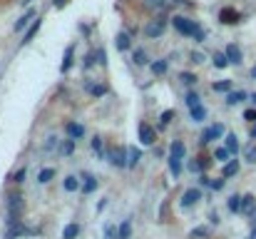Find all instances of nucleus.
<instances>
[{
	"instance_id": "1",
	"label": "nucleus",
	"mask_w": 256,
	"mask_h": 239,
	"mask_svg": "<svg viewBox=\"0 0 256 239\" xmlns=\"http://www.w3.org/2000/svg\"><path fill=\"white\" fill-rule=\"evenodd\" d=\"M172 23H174V28H177V30H179L184 38H194V35L201 30V28H199L194 20H189V18H184V15H177Z\"/></svg>"
},
{
	"instance_id": "2",
	"label": "nucleus",
	"mask_w": 256,
	"mask_h": 239,
	"mask_svg": "<svg viewBox=\"0 0 256 239\" xmlns=\"http://www.w3.org/2000/svg\"><path fill=\"white\" fill-rule=\"evenodd\" d=\"M105 157H107V159H110L115 167H120V169L129 167V159H127V152H125V147H107Z\"/></svg>"
},
{
	"instance_id": "3",
	"label": "nucleus",
	"mask_w": 256,
	"mask_h": 239,
	"mask_svg": "<svg viewBox=\"0 0 256 239\" xmlns=\"http://www.w3.org/2000/svg\"><path fill=\"white\" fill-rule=\"evenodd\" d=\"M164 28H167V15H159L152 23L144 25V35L147 38H159V35H164Z\"/></svg>"
},
{
	"instance_id": "4",
	"label": "nucleus",
	"mask_w": 256,
	"mask_h": 239,
	"mask_svg": "<svg viewBox=\"0 0 256 239\" xmlns=\"http://www.w3.org/2000/svg\"><path fill=\"white\" fill-rule=\"evenodd\" d=\"M137 132H139V142H142L144 147H152V145H154V140H157V132H154V127H152V125L142 122V125L137 127Z\"/></svg>"
},
{
	"instance_id": "5",
	"label": "nucleus",
	"mask_w": 256,
	"mask_h": 239,
	"mask_svg": "<svg viewBox=\"0 0 256 239\" xmlns=\"http://www.w3.org/2000/svg\"><path fill=\"white\" fill-rule=\"evenodd\" d=\"M241 20V15H239V10H234V8H224L221 13H219V23L221 25H236Z\"/></svg>"
},
{
	"instance_id": "6",
	"label": "nucleus",
	"mask_w": 256,
	"mask_h": 239,
	"mask_svg": "<svg viewBox=\"0 0 256 239\" xmlns=\"http://www.w3.org/2000/svg\"><path fill=\"white\" fill-rule=\"evenodd\" d=\"M224 55L229 58V63H231V65H241V63H244V55H241L239 45H234V43H229V45H226Z\"/></svg>"
},
{
	"instance_id": "7",
	"label": "nucleus",
	"mask_w": 256,
	"mask_h": 239,
	"mask_svg": "<svg viewBox=\"0 0 256 239\" xmlns=\"http://www.w3.org/2000/svg\"><path fill=\"white\" fill-rule=\"evenodd\" d=\"M221 135H224V127H221V125H211V127L204 130V135H201V145H206V142H211V140H219Z\"/></svg>"
},
{
	"instance_id": "8",
	"label": "nucleus",
	"mask_w": 256,
	"mask_h": 239,
	"mask_svg": "<svg viewBox=\"0 0 256 239\" xmlns=\"http://www.w3.org/2000/svg\"><path fill=\"white\" fill-rule=\"evenodd\" d=\"M199 199H201V192H199V189H187V192L182 194V207H194Z\"/></svg>"
},
{
	"instance_id": "9",
	"label": "nucleus",
	"mask_w": 256,
	"mask_h": 239,
	"mask_svg": "<svg viewBox=\"0 0 256 239\" xmlns=\"http://www.w3.org/2000/svg\"><path fill=\"white\" fill-rule=\"evenodd\" d=\"M65 132L70 135V140H82V137H85V127L77 125V122H67V125H65Z\"/></svg>"
},
{
	"instance_id": "10",
	"label": "nucleus",
	"mask_w": 256,
	"mask_h": 239,
	"mask_svg": "<svg viewBox=\"0 0 256 239\" xmlns=\"http://www.w3.org/2000/svg\"><path fill=\"white\" fill-rule=\"evenodd\" d=\"M35 18H38V15H35V10H28L25 15H20V18H18V23L13 25V30H15V33H20V30H23V28H25L28 23H33Z\"/></svg>"
},
{
	"instance_id": "11",
	"label": "nucleus",
	"mask_w": 256,
	"mask_h": 239,
	"mask_svg": "<svg viewBox=\"0 0 256 239\" xmlns=\"http://www.w3.org/2000/svg\"><path fill=\"white\" fill-rule=\"evenodd\" d=\"M72 55H75V45H70V48L65 50V58H63V63H60V73H63V75L72 68Z\"/></svg>"
},
{
	"instance_id": "12",
	"label": "nucleus",
	"mask_w": 256,
	"mask_h": 239,
	"mask_svg": "<svg viewBox=\"0 0 256 239\" xmlns=\"http://www.w3.org/2000/svg\"><path fill=\"white\" fill-rule=\"evenodd\" d=\"M184 152H187V147H184V142H182V140H174V142H172V147H169V157H177V159H184Z\"/></svg>"
},
{
	"instance_id": "13",
	"label": "nucleus",
	"mask_w": 256,
	"mask_h": 239,
	"mask_svg": "<svg viewBox=\"0 0 256 239\" xmlns=\"http://www.w3.org/2000/svg\"><path fill=\"white\" fill-rule=\"evenodd\" d=\"M256 207V197L254 194H244L241 197V214H251Z\"/></svg>"
},
{
	"instance_id": "14",
	"label": "nucleus",
	"mask_w": 256,
	"mask_h": 239,
	"mask_svg": "<svg viewBox=\"0 0 256 239\" xmlns=\"http://www.w3.org/2000/svg\"><path fill=\"white\" fill-rule=\"evenodd\" d=\"M85 90H87L90 95H95V97H102V95L107 92V87H105V85H95L92 80H85Z\"/></svg>"
},
{
	"instance_id": "15",
	"label": "nucleus",
	"mask_w": 256,
	"mask_h": 239,
	"mask_svg": "<svg viewBox=\"0 0 256 239\" xmlns=\"http://www.w3.org/2000/svg\"><path fill=\"white\" fill-rule=\"evenodd\" d=\"M244 100H246V92H244V90H234V92L226 95V105H229V107H234V105H239V102H244Z\"/></svg>"
},
{
	"instance_id": "16",
	"label": "nucleus",
	"mask_w": 256,
	"mask_h": 239,
	"mask_svg": "<svg viewBox=\"0 0 256 239\" xmlns=\"http://www.w3.org/2000/svg\"><path fill=\"white\" fill-rule=\"evenodd\" d=\"M149 70H152V75L159 78V75H164V73L169 70V63H167V60H154V63L149 65Z\"/></svg>"
},
{
	"instance_id": "17",
	"label": "nucleus",
	"mask_w": 256,
	"mask_h": 239,
	"mask_svg": "<svg viewBox=\"0 0 256 239\" xmlns=\"http://www.w3.org/2000/svg\"><path fill=\"white\" fill-rule=\"evenodd\" d=\"M236 172H239V162H236V159H229V162L224 164V169H221V177L229 179V177H234Z\"/></svg>"
},
{
	"instance_id": "18",
	"label": "nucleus",
	"mask_w": 256,
	"mask_h": 239,
	"mask_svg": "<svg viewBox=\"0 0 256 239\" xmlns=\"http://www.w3.org/2000/svg\"><path fill=\"white\" fill-rule=\"evenodd\" d=\"M95 189H97V179H95L92 174H82V192L90 194V192H95Z\"/></svg>"
},
{
	"instance_id": "19",
	"label": "nucleus",
	"mask_w": 256,
	"mask_h": 239,
	"mask_svg": "<svg viewBox=\"0 0 256 239\" xmlns=\"http://www.w3.org/2000/svg\"><path fill=\"white\" fill-rule=\"evenodd\" d=\"M20 234H28L25 224H15V227H8V229H5V239H18Z\"/></svg>"
},
{
	"instance_id": "20",
	"label": "nucleus",
	"mask_w": 256,
	"mask_h": 239,
	"mask_svg": "<svg viewBox=\"0 0 256 239\" xmlns=\"http://www.w3.org/2000/svg\"><path fill=\"white\" fill-rule=\"evenodd\" d=\"M115 45H117V50H120V53H125V50H129V48H132V40H129V35H127V33H120Z\"/></svg>"
},
{
	"instance_id": "21",
	"label": "nucleus",
	"mask_w": 256,
	"mask_h": 239,
	"mask_svg": "<svg viewBox=\"0 0 256 239\" xmlns=\"http://www.w3.org/2000/svg\"><path fill=\"white\" fill-rule=\"evenodd\" d=\"M189 115H192L194 122H204V120H206V107H204V105H196V107L189 110Z\"/></svg>"
},
{
	"instance_id": "22",
	"label": "nucleus",
	"mask_w": 256,
	"mask_h": 239,
	"mask_svg": "<svg viewBox=\"0 0 256 239\" xmlns=\"http://www.w3.org/2000/svg\"><path fill=\"white\" fill-rule=\"evenodd\" d=\"M172 3H174V0H144V5L152 8V10H157V8H164V10H167Z\"/></svg>"
},
{
	"instance_id": "23",
	"label": "nucleus",
	"mask_w": 256,
	"mask_h": 239,
	"mask_svg": "<svg viewBox=\"0 0 256 239\" xmlns=\"http://www.w3.org/2000/svg\"><path fill=\"white\" fill-rule=\"evenodd\" d=\"M40 30V20H33L30 23V28H28V33H25V38H23V45H28L33 38H35V33Z\"/></svg>"
},
{
	"instance_id": "24",
	"label": "nucleus",
	"mask_w": 256,
	"mask_h": 239,
	"mask_svg": "<svg viewBox=\"0 0 256 239\" xmlns=\"http://www.w3.org/2000/svg\"><path fill=\"white\" fill-rule=\"evenodd\" d=\"M132 63H134V65H139V68H142V65H147V63H149V60H147V53H144L142 48H137V50H134V55H132Z\"/></svg>"
},
{
	"instance_id": "25",
	"label": "nucleus",
	"mask_w": 256,
	"mask_h": 239,
	"mask_svg": "<svg viewBox=\"0 0 256 239\" xmlns=\"http://www.w3.org/2000/svg\"><path fill=\"white\" fill-rule=\"evenodd\" d=\"M229 65H231V63H229V58H226L224 53H216V55H214V68H216V70H224V68H229Z\"/></svg>"
},
{
	"instance_id": "26",
	"label": "nucleus",
	"mask_w": 256,
	"mask_h": 239,
	"mask_svg": "<svg viewBox=\"0 0 256 239\" xmlns=\"http://www.w3.org/2000/svg\"><path fill=\"white\" fill-rule=\"evenodd\" d=\"M214 159H219V162L226 164V162L231 159V152H229L226 147H216V150H214Z\"/></svg>"
},
{
	"instance_id": "27",
	"label": "nucleus",
	"mask_w": 256,
	"mask_h": 239,
	"mask_svg": "<svg viewBox=\"0 0 256 239\" xmlns=\"http://www.w3.org/2000/svg\"><path fill=\"white\" fill-rule=\"evenodd\" d=\"M226 150H229L231 155L239 152V137H236V135H226Z\"/></svg>"
},
{
	"instance_id": "28",
	"label": "nucleus",
	"mask_w": 256,
	"mask_h": 239,
	"mask_svg": "<svg viewBox=\"0 0 256 239\" xmlns=\"http://www.w3.org/2000/svg\"><path fill=\"white\" fill-rule=\"evenodd\" d=\"M80 234V227L77 224H67L65 229H63V239H75Z\"/></svg>"
},
{
	"instance_id": "29",
	"label": "nucleus",
	"mask_w": 256,
	"mask_h": 239,
	"mask_svg": "<svg viewBox=\"0 0 256 239\" xmlns=\"http://www.w3.org/2000/svg\"><path fill=\"white\" fill-rule=\"evenodd\" d=\"M139 159H142V152H139L137 147H129V169H132V167H137V164H139Z\"/></svg>"
},
{
	"instance_id": "30",
	"label": "nucleus",
	"mask_w": 256,
	"mask_h": 239,
	"mask_svg": "<svg viewBox=\"0 0 256 239\" xmlns=\"http://www.w3.org/2000/svg\"><path fill=\"white\" fill-rule=\"evenodd\" d=\"M53 177H55V169H53V167H48V169H40V174H38V182H40V184H45V182H50Z\"/></svg>"
},
{
	"instance_id": "31",
	"label": "nucleus",
	"mask_w": 256,
	"mask_h": 239,
	"mask_svg": "<svg viewBox=\"0 0 256 239\" xmlns=\"http://www.w3.org/2000/svg\"><path fill=\"white\" fill-rule=\"evenodd\" d=\"M65 189H67V192H77V189H80V179L72 177V174L65 177Z\"/></svg>"
},
{
	"instance_id": "32",
	"label": "nucleus",
	"mask_w": 256,
	"mask_h": 239,
	"mask_svg": "<svg viewBox=\"0 0 256 239\" xmlns=\"http://www.w3.org/2000/svg\"><path fill=\"white\" fill-rule=\"evenodd\" d=\"M184 102H187V107H189V110H192V107H196V105H201V102H199V95H196V92H187Z\"/></svg>"
},
{
	"instance_id": "33",
	"label": "nucleus",
	"mask_w": 256,
	"mask_h": 239,
	"mask_svg": "<svg viewBox=\"0 0 256 239\" xmlns=\"http://www.w3.org/2000/svg\"><path fill=\"white\" fill-rule=\"evenodd\" d=\"M172 117H174V110H164V112L159 115V127H167V125L172 122Z\"/></svg>"
},
{
	"instance_id": "34",
	"label": "nucleus",
	"mask_w": 256,
	"mask_h": 239,
	"mask_svg": "<svg viewBox=\"0 0 256 239\" xmlns=\"http://www.w3.org/2000/svg\"><path fill=\"white\" fill-rule=\"evenodd\" d=\"M169 169H172V174H174V177H177V174H182V159L169 157Z\"/></svg>"
},
{
	"instance_id": "35",
	"label": "nucleus",
	"mask_w": 256,
	"mask_h": 239,
	"mask_svg": "<svg viewBox=\"0 0 256 239\" xmlns=\"http://www.w3.org/2000/svg\"><path fill=\"white\" fill-rule=\"evenodd\" d=\"M229 209L236 214V212H241V197L239 194H234V197H229Z\"/></svg>"
},
{
	"instance_id": "36",
	"label": "nucleus",
	"mask_w": 256,
	"mask_h": 239,
	"mask_svg": "<svg viewBox=\"0 0 256 239\" xmlns=\"http://www.w3.org/2000/svg\"><path fill=\"white\" fill-rule=\"evenodd\" d=\"M244 157H246L251 164H256V145H249V147H244Z\"/></svg>"
},
{
	"instance_id": "37",
	"label": "nucleus",
	"mask_w": 256,
	"mask_h": 239,
	"mask_svg": "<svg viewBox=\"0 0 256 239\" xmlns=\"http://www.w3.org/2000/svg\"><path fill=\"white\" fill-rule=\"evenodd\" d=\"M214 90H216V92H231V80H224V82H214Z\"/></svg>"
},
{
	"instance_id": "38",
	"label": "nucleus",
	"mask_w": 256,
	"mask_h": 239,
	"mask_svg": "<svg viewBox=\"0 0 256 239\" xmlns=\"http://www.w3.org/2000/svg\"><path fill=\"white\" fill-rule=\"evenodd\" d=\"M92 150H95V152H97V155L105 159V152H107V150L102 147V140H100V137H95V140H92Z\"/></svg>"
},
{
	"instance_id": "39",
	"label": "nucleus",
	"mask_w": 256,
	"mask_h": 239,
	"mask_svg": "<svg viewBox=\"0 0 256 239\" xmlns=\"http://www.w3.org/2000/svg\"><path fill=\"white\" fill-rule=\"evenodd\" d=\"M72 150H75V140H65V142L60 145V152H63V155H72Z\"/></svg>"
},
{
	"instance_id": "40",
	"label": "nucleus",
	"mask_w": 256,
	"mask_h": 239,
	"mask_svg": "<svg viewBox=\"0 0 256 239\" xmlns=\"http://www.w3.org/2000/svg\"><path fill=\"white\" fill-rule=\"evenodd\" d=\"M129 234H132V224L129 222L120 224V239H129Z\"/></svg>"
},
{
	"instance_id": "41",
	"label": "nucleus",
	"mask_w": 256,
	"mask_h": 239,
	"mask_svg": "<svg viewBox=\"0 0 256 239\" xmlns=\"http://www.w3.org/2000/svg\"><path fill=\"white\" fill-rule=\"evenodd\" d=\"M92 65H97V58H95V53L85 55V60H82V68H85V70H90Z\"/></svg>"
},
{
	"instance_id": "42",
	"label": "nucleus",
	"mask_w": 256,
	"mask_h": 239,
	"mask_svg": "<svg viewBox=\"0 0 256 239\" xmlns=\"http://www.w3.org/2000/svg\"><path fill=\"white\" fill-rule=\"evenodd\" d=\"M95 58H97V65H107V53H105V48L95 50Z\"/></svg>"
},
{
	"instance_id": "43",
	"label": "nucleus",
	"mask_w": 256,
	"mask_h": 239,
	"mask_svg": "<svg viewBox=\"0 0 256 239\" xmlns=\"http://www.w3.org/2000/svg\"><path fill=\"white\" fill-rule=\"evenodd\" d=\"M179 80H182L184 85H194V82H196V75H192V73H182Z\"/></svg>"
},
{
	"instance_id": "44",
	"label": "nucleus",
	"mask_w": 256,
	"mask_h": 239,
	"mask_svg": "<svg viewBox=\"0 0 256 239\" xmlns=\"http://www.w3.org/2000/svg\"><path fill=\"white\" fill-rule=\"evenodd\" d=\"M105 234H107L110 239H115V237H120V229H115V227H105Z\"/></svg>"
},
{
	"instance_id": "45",
	"label": "nucleus",
	"mask_w": 256,
	"mask_h": 239,
	"mask_svg": "<svg viewBox=\"0 0 256 239\" xmlns=\"http://www.w3.org/2000/svg\"><path fill=\"white\" fill-rule=\"evenodd\" d=\"M209 187H211V189H221V187H224V177H221V179H211Z\"/></svg>"
},
{
	"instance_id": "46",
	"label": "nucleus",
	"mask_w": 256,
	"mask_h": 239,
	"mask_svg": "<svg viewBox=\"0 0 256 239\" xmlns=\"http://www.w3.org/2000/svg\"><path fill=\"white\" fill-rule=\"evenodd\" d=\"M206 232H209L206 227H196V229L192 232V237H206Z\"/></svg>"
},
{
	"instance_id": "47",
	"label": "nucleus",
	"mask_w": 256,
	"mask_h": 239,
	"mask_svg": "<svg viewBox=\"0 0 256 239\" xmlns=\"http://www.w3.org/2000/svg\"><path fill=\"white\" fill-rule=\"evenodd\" d=\"M244 120H249V122H256V110H246V112H244Z\"/></svg>"
},
{
	"instance_id": "48",
	"label": "nucleus",
	"mask_w": 256,
	"mask_h": 239,
	"mask_svg": "<svg viewBox=\"0 0 256 239\" xmlns=\"http://www.w3.org/2000/svg\"><path fill=\"white\" fill-rule=\"evenodd\" d=\"M55 145H58V140H55V137H48V142H45V150L50 152V150H55Z\"/></svg>"
},
{
	"instance_id": "49",
	"label": "nucleus",
	"mask_w": 256,
	"mask_h": 239,
	"mask_svg": "<svg viewBox=\"0 0 256 239\" xmlns=\"http://www.w3.org/2000/svg\"><path fill=\"white\" fill-rule=\"evenodd\" d=\"M13 182H25V169H18L15 177H13Z\"/></svg>"
},
{
	"instance_id": "50",
	"label": "nucleus",
	"mask_w": 256,
	"mask_h": 239,
	"mask_svg": "<svg viewBox=\"0 0 256 239\" xmlns=\"http://www.w3.org/2000/svg\"><path fill=\"white\" fill-rule=\"evenodd\" d=\"M192 60H194V63H204V55H201V53H192Z\"/></svg>"
},
{
	"instance_id": "51",
	"label": "nucleus",
	"mask_w": 256,
	"mask_h": 239,
	"mask_svg": "<svg viewBox=\"0 0 256 239\" xmlns=\"http://www.w3.org/2000/svg\"><path fill=\"white\" fill-rule=\"evenodd\" d=\"M53 5H55V8H65L67 0H53Z\"/></svg>"
},
{
	"instance_id": "52",
	"label": "nucleus",
	"mask_w": 256,
	"mask_h": 239,
	"mask_svg": "<svg viewBox=\"0 0 256 239\" xmlns=\"http://www.w3.org/2000/svg\"><path fill=\"white\" fill-rule=\"evenodd\" d=\"M249 135H251V140H256V122L251 125V130H249Z\"/></svg>"
},
{
	"instance_id": "53",
	"label": "nucleus",
	"mask_w": 256,
	"mask_h": 239,
	"mask_svg": "<svg viewBox=\"0 0 256 239\" xmlns=\"http://www.w3.org/2000/svg\"><path fill=\"white\" fill-rule=\"evenodd\" d=\"M251 78H254V80H256V65H254V68H251Z\"/></svg>"
},
{
	"instance_id": "54",
	"label": "nucleus",
	"mask_w": 256,
	"mask_h": 239,
	"mask_svg": "<svg viewBox=\"0 0 256 239\" xmlns=\"http://www.w3.org/2000/svg\"><path fill=\"white\" fill-rule=\"evenodd\" d=\"M251 102H254V105H256V92H254V95H251Z\"/></svg>"
},
{
	"instance_id": "55",
	"label": "nucleus",
	"mask_w": 256,
	"mask_h": 239,
	"mask_svg": "<svg viewBox=\"0 0 256 239\" xmlns=\"http://www.w3.org/2000/svg\"><path fill=\"white\" fill-rule=\"evenodd\" d=\"M28 3H33V0H23V5H28Z\"/></svg>"
}]
</instances>
